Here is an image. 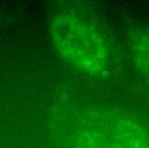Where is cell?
I'll list each match as a JSON object with an SVG mask.
<instances>
[{
    "label": "cell",
    "mask_w": 149,
    "mask_h": 148,
    "mask_svg": "<svg viewBox=\"0 0 149 148\" xmlns=\"http://www.w3.org/2000/svg\"><path fill=\"white\" fill-rule=\"evenodd\" d=\"M53 44L63 59L90 74L104 71L109 50L101 30L88 18L73 12L56 15L51 22Z\"/></svg>",
    "instance_id": "1"
},
{
    "label": "cell",
    "mask_w": 149,
    "mask_h": 148,
    "mask_svg": "<svg viewBox=\"0 0 149 148\" xmlns=\"http://www.w3.org/2000/svg\"><path fill=\"white\" fill-rule=\"evenodd\" d=\"M73 141V148H149V132L125 113L100 111L83 120Z\"/></svg>",
    "instance_id": "2"
}]
</instances>
